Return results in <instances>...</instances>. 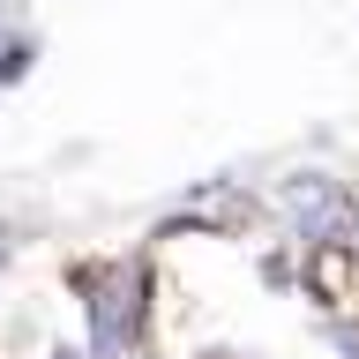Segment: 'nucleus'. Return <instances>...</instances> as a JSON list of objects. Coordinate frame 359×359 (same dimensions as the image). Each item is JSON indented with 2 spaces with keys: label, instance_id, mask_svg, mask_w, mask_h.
<instances>
[{
  "label": "nucleus",
  "instance_id": "nucleus-1",
  "mask_svg": "<svg viewBox=\"0 0 359 359\" xmlns=\"http://www.w3.org/2000/svg\"><path fill=\"white\" fill-rule=\"evenodd\" d=\"M277 210H285V224L307 247H352L359 240V210H352V195H344L337 172H292V180H277Z\"/></svg>",
  "mask_w": 359,
  "mask_h": 359
},
{
  "label": "nucleus",
  "instance_id": "nucleus-2",
  "mask_svg": "<svg viewBox=\"0 0 359 359\" xmlns=\"http://www.w3.org/2000/svg\"><path fill=\"white\" fill-rule=\"evenodd\" d=\"M30 67H38V38H0V90L22 83Z\"/></svg>",
  "mask_w": 359,
  "mask_h": 359
},
{
  "label": "nucleus",
  "instance_id": "nucleus-3",
  "mask_svg": "<svg viewBox=\"0 0 359 359\" xmlns=\"http://www.w3.org/2000/svg\"><path fill=\"white\" fill-rule=\"evenodd\" d=\"M255 277H262L269 292H285V285H299V269H292V255H285V247H262V255H255Z\"/></svg>",
  "mask_w": 359,
  "mask_h": 359
},
{
  "label": "nucleus",
  "instance_id": "nucleus-4",
  "mask_svg": "<svg viewBox=\"0 0 359 359\" xmlns=\"http://www.w3.org/2000/svg\"><path fill=\"white\" fill-rule=\"evenodd\" d=\"M322 337H330L344 359H359V322H344V314H322Z\"/></svg>",
  "mask_w": 359,
  "mask_h": 359
},
{
  "label": "nucleus",
  "instance_id": "nucleus-5",
  "mask_svg": "<svg viewBox=\"0 0 359 359\" xmlns=\"http://www.w3.org/2000/svg\"><path fill=\"white\" fill-rule=\"evenodd\" d=\"M45 359H90V352H83V344H53Z\"/></svg>",
  "mask_w": 359,
  "mask_h": 359
},
{
  "label": "nucleus",
  "instance_id": "nucleus-6",
  "mask_svg": "<svg viewBox=\"0 0 359 359\" xmlns=\"http://www.w3.org/2000/svg\"><path fill=\"white\" fill-rule=\"evenodd\" d=\"M8 262H15V232H0V269H8Z\"/></svg>",
  "mask_w": 359,
  "mask_h": 359
},
{
  "label": "nucleus",
  "instance_id": "nucleus-7",
  "mask_svg": "<svg viewBox=\"0 0 359 359\" xmlns=\"http://www.w3.org/2000/svg\"><path fill=\"white\" fill-rule=\"evenodd\" d=\"M202 359H232V352H202Z\"/></svg>",
  "mask_w": 359,
  "mask_h": 359
}]
</instances>
